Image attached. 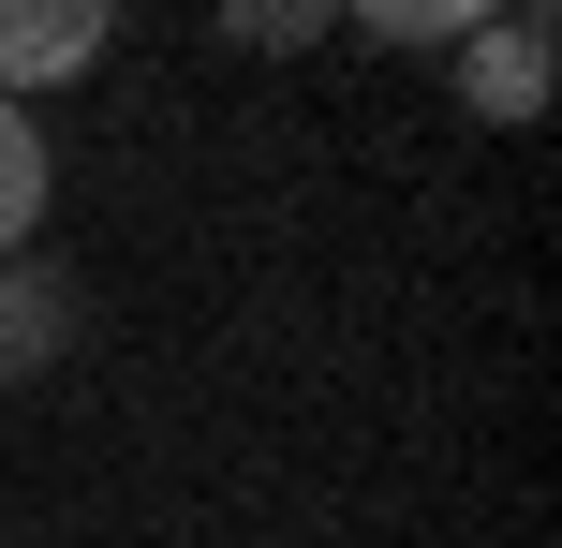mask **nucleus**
<instances>
[{
  "mask_svg": "<svg viewBox=\"0 0 562 548\" xmlns=\"http://www.w3.org/2000/svg\"><path fill=\"white\" fill-rule=\"evenodd\" d=\"M548 59H562V15H548V0H504V15L459 45V119L533 134V119H548Z\"/></svg>",
  "mask_w": 562,
  "mask_h": 548,
  "instance_id": "obj_1",
  "label": "nucleus"
},
{
  "mask_svg": "<svg viewBox=\"0 0 562 548\" xmlns=\"http://www.w3.org/2000/svg\"><path fill=\"white\" fill-rule=\"evenodd\" d=\"M89 342V282L59 253H0V385H45Z\"/></svg>",
  "mask_w": 562,
  "mask_h": 548,
  "instance_id": "obj_2",
  "label": "nucleus"
},
{
  "mask_svg": "<svg viewBox=\"0 0 562 548\" xmlns=\"http://www.w3.org/2000/svg\"><path fill=\"white\" fill-rule=\"evenodd\" d=\"M89 59H104V0H0V104L89 75Z\"/></svg>",
  "mask_w": 562,
  "mask_h": 548,
  "instance_id": "obj_3",
  "label": "nucleus"
},
{
  "mask_svg": "<svg viewBox=\"0 0 562 548\" xmlns=\"http://www.w3.org/2000/svg\"><path fill=\"white\" fill-rule=\"evenodd\" d=\"M45 193H59L45 119H30V104H0V253H30V237H45Z\"/></svg>",
  "mask_w": 562,
  "mask_h": 548,
  "instance_id": "obj_4",
  "label": "nucleus"
}]
</instances>
